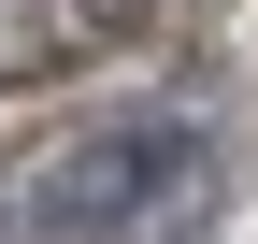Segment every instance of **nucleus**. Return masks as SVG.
Wrapping results in <instances>:
<instances>
[{
  "mask_svg": "<svg viewBox=\"0 0 258 244\" xmlns=\"http://www.w3.org/2000/svg\"><path fill=\"white\" fill-rule=\"evenodd\" d=\"M172 172H201V144H186V130H101V144H72V158L15 201V244H101V230L144 216Z\"/></svg>",
  "mask_w": 258,
  "mask_h": 244,
  "instance_id": "1",
  "label": "nucleus"
}]
</instances>
